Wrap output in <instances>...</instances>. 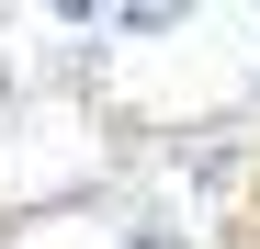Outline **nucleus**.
Wrapping results in <instances>:
<instances>
[{
    "instance_id": "nucleus-1",
    "label": "nucleus",
    "mask_w": 260,
    "mask_h": 249,
    "mask_svg": "<svg viewBox=\"0 0 260 249\" xmlns=\"http://www.w3.org/2000/svg\"><path fill=\"white\" fill-rule=\"evenodd\" d=\"M181 170H192V181H215V193H226V181H238V136H226V124H204V136L181 147Z\"/></svg>"
},
{
    "instance_id": "nucleus-2",
    "label": "nucleus",
    "mask_w": 260,
    "mask_h": 249,
    "mask_svg": "<svg viewBox=\"0 0 260 249\" xmlns=\"http://www.w3.org/2000/svg\"><path fill=\"white\" fill-rule=\"evenodd\" d=\"M124 249H192L181 227H136V238H124Z\"/></svg>"
}]
</instances>
